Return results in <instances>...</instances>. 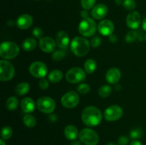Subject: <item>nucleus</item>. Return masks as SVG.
Masks as SVG:
<instances>
[{
  "mask_svg": "<svg viewBox=\"0 0 146 145\" xmlns=\"http://www.w3.org/2000/svg\"><path fill=\"white\" fill-rule=\"evenodd\" d=\"M81 119L84 125L88 127L98 126L102 120V113L95 106H88L83 110Z\"/></svg>",
  "mask_w": 146,
  "mask_h": 145,
  "instance_id": "1",
  "label": "nucleus"
},
{
  "mask_svg": "<svg viewBox=\"0 0 146 145\" xmlns=\"http://www.w3.org/2000/svg\"><path fill=\"white\" fill-rule=\"evenodd\" d=\"M90 43L84 37L76 36L72 40L71 50L73 53L78 57H83L86 55L90 50Z\"/></svg>",
  "mask_w": 146,
  "mask_h": 145,
  "instance_id": "2",
  "label": "nucleus"
},
{
  "mask_svg": "<svg viewBox=\"0 0 146 145\" xmlns=\"http://www.w3.org/2000/svg\"><path fill=\"white\" fill-rule=\"evenodd\" d=\"M19 53V47L11 41H4L0 45V55L6 60L13 59Z\"/></svg>",
  "mask_w": 146,
  "mask_h": 145,
  "instance_id": "3",
  "label": "nucleus"
},
{
  "mask_svg": "<svg viewBox=\"0 0 146 145\" xmlns=\"http://www.w3.org/2000/svg\"><path fill=\"white\" fill-rule=\"evenodd\" d=\"M97 26L94 19L87 17L84 18L78 25V31L85 37H91L95 34Z\"/></svg>",
  "mask_w": 146,
  "mask_h": 145,
  "instance_id": "4",
  "label": "nucleus"
},
{
  "mask_svg": "<svg viewBox=\"0 0 146 145\" xmlns=\"http://www.w3.org/2000/svg\"><path fill=\"white\" fill-rule=\"evenodd\" d=\"M79 139L86 145H97L99 142L98 134L90 128L83 129L79 133Z\"/></svg>",
  "mask_w": 146,
  "mask_h": 145,
  "instance_id": "5",
  "label": "nucleus"
},
{
  "mask_svg": "<svg viewBox=\"0 0 146 145\" xmlns=\"http://www.w3.org/2000/svg\"><path fill=\"white\" fill-rule=\"evenodd\" d=\"M15 73V70L12 64L8 61H0V80L9 81L13 78Z\"/></svg>",
  "mask_w": 146,
  "mask_h": 145,
  "instance_id": "6",
  "label": "nucleus"
},
{
  "mask_svg": "<svg viewBox=\"0 0 146 145\" xmlns=\"http://www.w3.org/2000/svg\"><path fill=\"white\" fill-rule=\"evenodd\" d=\"M36 106L42 113L50 114L55 109L56 102L54 99L49 97H41L37 100Z\"/></svg>",
  "mask_w": 146,
  "mask_h": 145,
  "instance_id": "7",
  "label": "nucleus"
},
{
  "mask_svg": "<svg viewBox=\"0 0 146 145\" xmlns=\"http://www.w3.org/2000/svg\"><path fill=\"white\" fill-rule=\"evenodd\" d=\"M85 71L81 68L75 67L72 68L66 72V79L70 83H78L86 79Z\"/></svg>",
  "mask_w": 146,
  "mask_h": 145,
  "instance_id": "8",
  "label": "nucleus"
},
{
  "mask_svg": "<svg viewBox=\"0 0 146 145\" xmlns=\"http://www.w3.org/2000/svg\"><path fill=\"white\" fill-rule=\"evenodd\" d=\"M79 96L76 92L74 91H70L65 93L61 99L63 106L68 109L76 107L79 103Z\"/></svg>",
  "mask_w": 146,
  "mask_h": 145,
  "instance_id": "9",
  "label": "nucleus"
},
{
  "mask_svg": "<svg viewBox=\"0 0 146 145\" xmlns=\"http://www.w3.org/2000/svg\"><path fill=\"white\" fill-rule=\"evenodd\" d=\"M29 72L32 76L36 78H44L46 75L48 68L46 65L41 61L32 63L29 67Z\"/></svg>",
  "mask_w": 146,
  "mask_h": 145,
  "instance_id": "10",
  "label": "nucleus"
},
{
  "mask_svg": "<svg viewBox=\"0 0 146 145\" xmlns=\"http://www.w3.org/2000/svg\"><path fill=\"white\" fill-rule=\"evenodd\" d=\"M123 111L118 105H111L104 111V118L109 122L118 120L122 117Z\"/></svg>",
  "mask_w": 146,
  "mask_h": 145,
  "instance_id": "11",
  "label": "nucleus"
},
{
  "mask_svg": "<svg viewBox=\"0 0 146 145\" xmlns=\"http://www.w3.org/2000/svg\"><path fill=\"white\" fill-rule=\"evenodd\" d=\"M39 48L44 52L49 53L54 52L56 47V43L49 36L43 37L39 41Z\"/></svg>",
  "mask_w": 146,
  "mask_h": 145,
  "instance_id": "12",
  "label": "nucleus"
},
{
  "mask_svg": "<svg viewBox=\"0 0 146 145\" xmlns=\"http://www.w3.org/2000/svg\"><path fill=\"white\" fill-rule=\"evenodd\" d=\"M141 23V17L138 11H131L126 18L127 26L131 29H137L140 27Z\"/></svg>",
  "mask_w": 146,
  "mask_h": 145,
  "instance_id": "13",
  "label": "nucleus"
},
{
  "mask_svg": "<svg viewBox=\"0 0 146 145\" xmlns=\"http://www.w3.org/2000/svg\"><path fill=\"white\" fill-rule=\"evenodd\" d=\"M98 30L100 34L105 36H111L114 31V24L111 20H103L98 24Z\"/></svg>",
  "mask_w": 146,
  "mask_h": 145,
  "instance_id": "14",
  "label": "nucleus"
},
{
  "mask_svg": "<svg viewBox=\"0 0 146 145\" xmlns=\"http://www.w3.org/2000/svg\"><path fill=\"white\" fill-rule=\"evenodd\" d=\"M108 7L104 4H98L94 6L91 10V16L96 19H102L108 14Z\"/></svg>",
  "mask_w": 146,
  "mask_h": 145,
  "instance_id": "15",
  "label": "nucleus"
},
{
  "mask_svg": "<svg viewBox=\"0 0 146 145\" xmlns=\"http://www.w3.org/2000/svg\"><path fill=\"white\" fill-rule=\"evenodd\" d=\"M56 45L61 49H66L69 44V36L66 31H60L56 36Z\"/></svg>",
  "mask_w": 146,
  "mask_h": 145,
  "instance_id": "16",
  "label": "nucleus"
},
{
  "mask_svg": "<svg viewBox=\"0 0 146 145\" xmlns=\"http://www.w3.org/2000/svg\"><path fill=\"white\" fill-rule=\"evenodd\" d=\"M33 24V18L29 14H24L19 16L17 20V25L19 28L25 30L31 27Z\"/></svg>",
  "mask_w": 146,
  "mask_h": 145,
  "instance_id": "17",
  "label": "nucleus"
},
{
  "mask_svg": "<svg viewBox=\"0 0 146 145\" xmlns=\"http://www.w3.org/2000/svg\"><path fill=\"white\" fill-rule=\"evenodd\" d=\"M121 78V72L118 68H111L106 74V81L110 84H116Z\"/></svg>",
  "mask_w": 146,
  "mask_h": 145,
  "instance_id": "18",
  "label": "nucleus"
},
{
  "mask_svg": "<svg viewBox=\"0 0 146 145\" xmlns=\"http://www.w3.org/2000/svg\"><path fill=\"white\" fill-rule=\"evenodd\" d=\"M35 103L32 98H24L21 102V108L24 112L27 114L31 113L35 110Z\"/></svg>",
  "mask_w": 146,
  "mask_h": 145,
  "instance_id": "19",
  "label": "nucleus"
},
{
  "mask_svg": "<svg viewBox=\"0 0 146 145\" xmlns=\"http://www.w3.org/2000/svg\"><path fill=\"white\" fill-rule=\"evenodd\" d=\"M64 134L67 139L74 141L79 136L78 129L74 125H68L64 129Z\"/></svg>",
  "mask_w": 146,
  "mask_h": 145,
  "instance_id": "20",
  "label": "nucleus"
},
{
  "mask_svg": "<svg viewBox=\"0 0 146 145\" xmlns=\"http://www.w3.org/2000/svg\"><path fill=\"white\" fill-rule=\"evenodd\" d=\"M30 85L28 82H20L19 84L17 85L15 88V92L17 95H19V96H22V95H26L27 92L29 91Z\"/></svg>",
  "mask_w": 146,
  "mask_h": 145,
  "instance_id": "21",
  "label": "nucleus"
},
{
  "mask_svg": "<svg viewBox=\"0 0 146 145\" xmlns=\"http://www.w3.org/2000/svg\"><path fill=\"white\" fill-rule=\"evenodd\" d=\"M63 78V72L60 70H53L48 74V80L53 83L60 82Z\"/></svg>",
  "mask_w": 146,
  "mask_h": 145,
  "instance_id": "22",
  "label": "nucleus"
},
{
  "mask_svg": "<svg viewBox=\"0 0 146 145\" xmlns=\"http://www.w3.org/2000/svg\"><path fill=\"white\" fill-rule=\"evenodd\" d=\"M21 46L25 51H31L36 46V41L34 38H27L23 41Z\"/></svg>",
  "mask_w": 146,
  "mask_h": 145,
  "instance_id": "23",
  "label": "nucleus"
},
{
  "mask_svg": "<svg viewBox=\"0 0 146 145\" xmlns=\"http://www.w3.org/2000/svg\"><path fill=\"white\" fill-rule=\"evenodd\" d=\"M96 66L97 64L95 60L91 59V58L86 60L84 63V69L86 72L88 74L93 73L96 69Z\"/></svg>",
  "mask_w": 146,
  "mask_h": 145,
  "instance_id": "24",
  "label": "nucleus"
},
{
  "mask_svg": "<svg viewBox=\"0 0 146 145\" xmlns=\"http://www.w3.org/2000/svg\"><path fill=\"white\" fill-rule=\"evenodd\" d=\"M19 105V101L16 97L11 96L8 98L6 102V106L9 110H14L17 109Z\"/></svg>",
  "mask_w": 146,
  "mask_h": 145,
  "instance_id": "25",
  "label": "nucleus"
},
{
  "mask_svg": "<svg viewBox=\"0 0 146 145\" xmlns=\"http://www.w3.org/2000/svg\"><path fill=\"white\" fill-rule=\"evenodd\" d=\"M23 122L24 124L27 127L32 128L36 124V120L35 117L31 115H24L23 117Z\"/></svg>",
  "mask_w": 146,
  "mask_h": 145,
  "instance_id": "26",
  "label": "nucleus"
},
{
  "mask_svg": "<svg viewBox=\"0 0 146 145\" xmlns=\"http://www.w3.org/2000/svg\"><path fill=\"white\" fill-rule=\"evenodd\" d=\"M112 92V88L109 85H103L98 90V95L101 98H107L111 95Z\"/></svg>",
  "mask_w": 146,
  "mask_h": 145,
  "instance_id": "27",
  "label": "nucleus"
},
{
  "mask_svg": "<svg viewBox=\"0 0 146 145\" xmlns=\"http://www.w3.org/2000/svg\"><path fill=\"white\" fill-rule=\"evenodd\" d=\"M13 134L12 129L9 126H5L2 128L1 132V139H9L11 137Z\"/></svg>",
  "mask_w": 146,
  "mask_h": 145,
  "instance_id": "28",
  "label": "nucleus"
},
{
  "mask_svg": "<svg viewBox=\"0 0 146 145\" xmlns=\"http://www.w3.org/2000/svg\"><path fill=\"white\" fill-rule=\"evenodd\" d=\"M130 137L133 140H138L143 136V131L140 128H134L130 132Z\"/></svg>",
  "mask_w": 146,
  "mask_h": 145,
  "instance_id": "29",
  "label": "nucleus"
},
{
  "mask_svg": "<svg viewBox=\"0 0 146 145\" xmlns=\"http://www.w3.org/2000/svg\"><path fill=\"white\" fill-rule=\"evenodd\" d=\"M66 55V51H64V49H60L56 50V51H54L52 54V59L55 61H59L61 60H62L64 58Z\"/></svg>",
  "mask_w": 146,
  "mask_h": 145,
  "instance_id": "30",
  "label": "nucleus"
},
{
  "mask_svg": "<svg viewBox=\"0 0 146 145\" xmlns=\"http://www.w3.org/2000/svg\"><path fill=\"white\" fill-rule=\"evenodd\" d=\"M96 0H81V4L83 8L85 10L91 9L95 6Z\"/></svg>",
  "mask_w": 146,
  "mask_h": 145,
  "instance_id": "31",
  "label": "nucleus"
},
{
  "mask_svg": "<svg viewBox=\"0 0 146 145\" xmlns=\"http://www.w3.org/2000/svg\"><path fill=\"white\" fill-rule=\"evenodd\" d=\"M90 90H91V88H90L89 85H88L87 83H81L77 87V91L81 95H86V94L88 93Z\"/></svg>",
  "mask_w": 146,
  "mask_h": 145,
  "instance_id": "32",
  "label": "nucleus"
},
{
  "mask_svg": "<svg viewBox=\"0 0 146 145\" xmlns=\"http://www.w3.org/2000/svg\"><path fill=\"white\" fill-rule=\"evenodd\" d=\"M123 7L128 11H132L136 7V3L134 0H124L123 3Z\"/></svg>",
  "mask_w": 146,
  "mask_h": 145,
  "instance_id": "33",
  "label": "nucleus"
},
{
  "mask_svg": "<svg viewBox=\"0 0 146 145\" xmlns=\"http://www.w3.org/2000/svg\"><path fill=\"white\" fill-rule=\"evenodd\" d=\"M138 38V34L135 31H129L125 36V41L128 43H131L135 41Z\"/></svg>",
  "mask_w": 146,
  "mask_h": 145,
  "instance_id": "34",
  "label": "nucleus"
},
{
  "mask_svg": "<svg viewBox=\"0 0 146 145\" xmlns=\"http://www.w3.org/2000/svg\"><path fill=\"white\" fill-rule=\"evenodd\" d=\"M43 34H44V31L39 27H35L33 28L32 30V35L35 37L36 38H43Z\"/></svg>",
  "mask_w": 146,
  "mask_h": 145,
  "instance_id": "35",
  "label": "nucleus"
},
{
  "mask_svg": "<svg viewBox=\"0 0 146 145\" xmlns=\"http://www.w3.org/2000/svg\"><path fill=\"white\" fill-rule=\"evenodd\" d=\"M101 39L99 36H94V38H91V43H90L91 46H93L94 48H97L101 45Z\"/></svg>",
  "mask_w": 146,
  "mask_h": 145,
  "instance_id": "36",
  "label": "nucleus"
},
{
  "mask_svg": "<svg viewBox=\"0 0 146 145\" xmlns=\"http://www.w3.org/2000/svg\"><path fill=\"white\" fill-rule=\"evenodd\" d=\"M38 84H39V87L42 90H46L47 88H48V85H49L48 81L46 79H45L44 78H41V79L40 80Z\"/></svg>",
  "mask_w": 146,
  "mask_h": 145,
  "instance_id": "37",
  "label": "nucleus"
},
{
  "mask_svg": "<svg viewBox=\"0 0 146 145\" xmlns=\"http://www.w3.org/2000/svg\"><path fill=\"white\" fill-rule=\"evenodd\" d=\"M129 142V138L126 136H121L118 139V144L119 145H127Z\"/></svg>",
  "mask_w": 146,
  "mask_h": 145,
  "instance_id": "38",
  "label": "nucleus"
},
{
  "mask_svg": "<svg viewBox=\"0 0 146 145\" xmlns=\"http://www.w3.org/2000/svg\"><path fill=\"white\" fill-rule=\"evenodd\" d=\"M129 145H143L141 142H139L138 140H133L131 143L129 144Z\"/></svg>",
  "mask_w": 146,
  "mask_h": 145,
  "instance_id": "39",
  "label": "nucleus"
},
{
  "mask_svg": "<svg viewBox=\"0 0 146 145\" xmlns=\"http://www.w3.org/2000/svg\"><path fill=\"white\" fill-rule=\"evenodd\" d=\"M81 16L83 17L84 18H86L88 17V12H87L86 10H83L81 13Z\"/></svg>",
  "mask_w": 146,
  "mask_h": 145,
  "instance_id": "40",
  "label": "nucleus"
},
{
  "mask_svg": "<svg viewBox=\"0 0 146 145\" xmlns=\"http://www.w3.org/2000/svg\"><path fill=\"white\" fill-rule=\"evenodd\" d=\"M70 145H81V144L78 141H73Z\"/></svg>",
  "mask_w": 146,
  "mask_h": 145,
  "instance_id": "41",
  "label": "nucleus"
},
{
  "mask_svg": "<svg viewBox=\"0 0 146 145\" xmlns=\"http://www.w3.org/2000/svg\"><path fill=\"white\" fill-rule=\"evenodd\" d=\"M143 28L146 31V17L143 21Z\"/></svg>",
  "mask_w": 146,
  "mask_h": 145,
  "instance_id": "42",
  "label": "nucleus"
},
{
  "mask_svg": "<svg viewBox=\"0 0 146 145\" xmlns=\"http://www.w3.org/2000/svg\"><path fill=\"white\" fill-rule=\"evenodd\" d=\"M0 145H6L5 142H4V139H0Z\"/></svg>",
  "mask_w": 146,
  "mask_h": 145,
  "instance_id": "43",
  "label": "nucleus"
},
{
  "mask_svg": "<svg viewBox=\"0 0 146 145\" xmlns=\"http://www.w3.org/2000/svg\"><path fill=\"white\" fill-rule=\"evenodd\" d=\"M106 145H116V144H114V143H113V142H111V143L107 144Z\"/></svg>",
  "mask_w": 146,
  "mask_h": 145,
  "instance_id": "44",
  "label": "nucleus"
},
{
  "mask_svg": "<svg viewBox=\"0 0 146 145\" xmlns=\"http://www.w3.org/2000/svg\"><path fill=\"white\" fill-rule=\"evenodd\" d=\"M145 41H146V34L145 35Z\"/></svg>",
  "mask_w": 146,
  "mask_h": 145,
  "instance_id": "45",
  "label": "nucleus"
},
{
  "mask_svg": "<svg viewBox=\"0 0 146 145\" xmlns=\"http://www.w3.org/2000/svg\"><path fill=\"white\" fill-rule=\"evenodd\" d=\"M117 1H119V0H117Z\"/></svg>",
  "mask_w": 146,
  "mask_h": 145,
  "instance_id": "46",
  "label": "nucleus"
}]
</instances>
